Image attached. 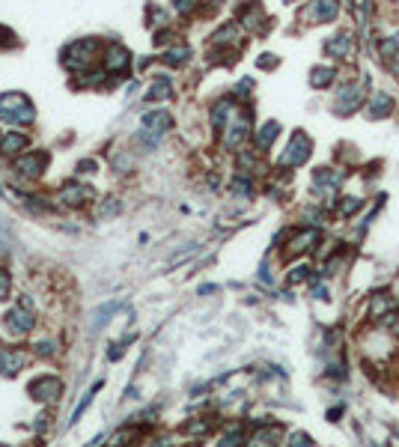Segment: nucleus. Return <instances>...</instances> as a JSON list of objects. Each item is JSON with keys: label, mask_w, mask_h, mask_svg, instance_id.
I'll return each mask as SVG.
<instances>
[{"label": "nucleus", "mask_w": 399, "mask_h": 447, "mask_svg": "<svg viewBox=\"0 0 399 447\" xmlns=\"http://www.w3.org/2000/svg\"><path fill=\"white\" fill-rule=\"evenodd\" d=\"M337 81H340V69L337 63H319L310 69V87L313 89H331Z\"/></svg>", "instance_id": "18"}, {"label": "nucleus", "mask_w": 399, "mask_h": 447, "mask_svg": "<svg viewBox=\"0 0 399 447\" xmlns=\"http://www.w3.org/2000/svg\"><path fill=\"white\" fill-rule=\"evenodd\" d=\"M0 298H9V272L0 268Z\"/></svg>", "instance_id": "41"}, {"label": "nucleus", "mask_w": 399, "mask_h": 447, "mask_svg": "<svg viewBox=\"0 0 399 447\" xmlns=\"http://www.w3.org/2000/svg\"><path fill=\"white\" fill-rule=\"evenodd\" d=\"M98 387H102V385H96V387H93V391H87V396H84V400H81V403H78V409H75V421H78V417H81V412L87 409V405H89V403H93V396H96V391H98Z\"/></svg>", "instance_id": "39"}, {"label": "nucleus", "mask_w": 399, "mask_h": 447, "mask_svg": "<svg viewBox=\"0 0 399 447\" xmlns=\"http://www.w3.org/2000/svg\"><path fill=\"white\" fill-rule=\"evenodd\" d=\"M242 24H236V21H229V24H224L218 33L212 36V45L215 48H229V45H242Z\"/></svg>", "instance_id": "24"}, {"label": "nucleus", "mask_w": 399, "mask_h": 447, "mask_svg": "<svg viewBox=\"0 0 399 447\" xmlns=\"http://www.w3.org/2000/svg\"><path fill=\"white\" fill-rule=\"evenodd\" d=\"M322 51L331 63H348V60L357 54V36L352 33V30H337L334 36L325 39Z\"/></svg>", "instance_id": "6"}, {"label": "nucleus", "mask_w": 399, "mask_h": 447, "mask_svg": "<svg viewBox=\"0 0 399 447\" xmlns=\"http://www.w3.org/2000/svg\"><path fill=\"white\" fill-rule=\"evenodd\" d=\"M298 221L301 227H316V230H328V221H331V212L322 206V203H310L301 209V215H298Z\"/></svg>", "instance_id": "20"}, {"label": "nucleus", "mask_w": 399, "mask_h": 447, "mask_svg": "<svg viewBox=\"0 0 399 447\" xmlns=\"http://www.w3.org/2000/svg\"><path fill=\"white\" fill-rule=\"evenodd\" d=\"M313 277V268L307 265V263H298V265H292L289 268V274H286V283L289 286H298V283H307Z\"/></svg>", "instance_id": "32"}, {"label": "nucleus", "mask_w": 399, "mask_h": 447, "mask_svg": "<svg viewBox=\"0 0 399 447\" xmlns=\"http://www.w3.org/2000/svg\"><path fill=\"white\" fill-rule=\"evenodd\" d=\"M286 447H316V441L310 439V432H304V430H295V432H289V439H286Z\"/></svg>", "instance_id": "35"}, {"label": "nucleus", "mask_w": 399, "mask_h": 447, "mask_svg": "<svg viewBox=\"0 0 399 447\" xmlns=\"http://www.w3.org/2000/svg\"><path fill=\"white\" fill-rule=\"evenodd\" d=\"M375 54L382 63H391L393 57H399V30H391V33H382L375 39Z\"/></svg>", "instance_id": "23"}, {"label": "nucleus", "mask_w": 399, "mask_h": 447, "mask_svg": "<svg viewBox=\"0 0 399 447\" xmlns=\"http://www.w3.org/2000/svg\"><path fill=\"white\" fill-rule=\"evenodd\" d=\"M343 409H346V405H334V409L328 412V421H340V417H343Z\"/></svg>", "instance_id": "44"}, {"label": "nucleus", "mask_w": 399, "mask_h": 447, "mask_svg": "<svg viewBox=\"0 0 399 447\" xmlns=\"http://www.w3.org/2000/svg\"><path fill=\"white\" fill-rule=\"evenodd\" d=\"M393 310H399V298L391 290H375L370 298H366V322L370 325H378L387 313H393Z\"/></svg>", "instance_id": "9"}, {"label": "nucleus", "mask_w": 399, "mask_h": 447, "mask_svg": "<svg viewBox=\"0 0 399 447\" xmlns=\"http://www.w3.org/2000/svg\"><path fill=\"white\" fill-rule=\"evenodd\" d=\"M274 66H277L274 54H263V57H259V69H274Z\"/></svg>", "instance_id": "43"}, {"label": "nucleus", "mask_w": 399, "mask_h": 447, "mask_svg": "<svg viewBox=\"0 0 399 447\" xmlns=\"http://www.w3.org/2000/svg\"><path fill=\"white\" fill-rule=\"evenodd\" d=\"M188 57H191V48H188V45H173L170 51L164 54V63L167 66H185Z\"/></svg>", "instance_id": "34"}, {"label": "nucleus", "mask_w": 399, "mask_h": 447, "mask_svg": "<svg viewBox=\"0 0 399 447\" xmlns=\"http://www.w3.org/2000/svg\"><path fill=\"white\" fill-rule=\"evenodd\" d=\"M283 3H292V0H283Z\"/></svg>", "instance_id": "46"}, {"label": "nucleus", "mask_w": 399, "mask_h": 447, "mask_svg": "<svg viewBox=\"0 0 399 447\" xmlns=\"http://www.w3.org/2000/svg\"><path fill=\"white\" fill-rule=\"evenodd\" d=\"M340 12H343L340 0H310L301 9V18L307 24H334L340 18Z\"/></svg>", "instance_id": "7"}, {"label": "nucleus", "mask_w": 399, "mask_h": 447, "mask_svg": "<svg viewBox=\"0 0 399 447\" xmlns=\"http://www.w3.org/2000/svg\"><path fill=\"white\" fill-rule=\"evenodd\" d=\"M57 349V343H51V340H42V343H36V352L39 355H51Z\"/></svg>", "instance_id": "42"}, {"label": "nucleus", "mask_w": 399, "mask_h": 447, "mask_svg": "<svg viewBox=\"0 0 399 447\" xmlns=\"http://www.w3.org/2000/svg\"><path fill=\"white\" fill-rule=\"evenodd\" d=\"M132 430H119L116 435H114V441H107V447H125L128 441H132Z\"/></svg>", "instance_id": "37"}, {"label": "nucleus", "mask_w": 399, "mask_h": 447, "mask_svg": "<svg viewBox=\"0 0 399 447\" xmlns=\"http://www.w3.org/2000/svg\"><path fill=\"white\" fill-rule=\"evenodd\" d=\"M176 12H194L197 9V0H170Z\"/></svg>", "instance_id": "38"}, {"label": "nucleus", "mask_w": 399, "mask_h": 447, "mask_svg": "<svg viewBox=\"0 0 399 447\" xmlns=\"http://www.w3.org/2000/svg\"><path fill=\"white\" fill-rule=\"evenodd\" d=\"M238 167H247V170H254V167H256V155L254 152H242V155H238Z\"/></svg>", "instance_id": "40"}, {"label": "nucleus", "mask_w": 399, "mask_h": 447, "mask_svg": "<svg viewBox=\"0 0 399 447\" xmlns=\"http://www.w3.org/2000/svg\"><path fill=\"white\" fill-rule=\"evenodd\" d=\"M60 200H63L66 206H81L87 200H93V188H84V185L72 182V185H66L63 191H60Z\"/></svg>", "instance_id": "28"}, {"label": "nucleus", "mask_w": 399, "mask_h": 447, "mask_svg": "<svg viewBox=\"0 0 399 447\" xmlns=\"http://www.w3.org/2000/svg\"><path fill=\"white\" fill-rule=\"evenodd\" d=\"M366 206V200L361 194H340L334 200V206H331V215L334 218H343V221H352V218L361 212V209Z\"/></svg>", "instance_id": "17"}, {"label": "nucleus", "mask_w": 399, "mask_h": 447, "mask_svg": "<svg viewBox=\"0 0 399 447\" xmlns=\"http://www.w3.org/2000/svg\"><path fill=\"white\" fill-rule=\"evenodd\" d=\"M366 96H370V89H366L361 81H343L340 87H337V96H334V105H331V111L337 116H352L357 111H364V105H366Z\"/></svg>", "instance_id": "2"}, {"label": "nucleus", "mask_w": 399, "mask_h": 447, "mask_svg": "<svg viewBox=\"0 0 399 447\" xmlns=\"http://www.w3.org/2000/svg\"><path fill=\"white\" fill-rule=\"evenodd\" d=\"M170 96H173L170 78H155L152 87H149V93H146L149 102H161V98H170Z\"/></svg>", "instance_id": "30"}, {"label": "nucleus", "mask_w": 399, "mask_h": 447, "mask_svg": "<svg viewBox=\"0 0 399 447\" xmlns=\"http://www.w3.org/2000/svg\"><path fill=\"white\" fill-rule=\"evenodd\" d=\"M396 114V98L387 93V89H373L366 96V105H364V116L373 119V123H382V119L393 116Z\"/></svg>", "instance_id": "10"}, {"label": "nucleus", "mask_w": 399, "mask_h": 447, "mask_svg": "<svg viewBox=\"0 0 399 447\" xmlns=\"http://www.w3.org/2000/svg\"><path fill=\"white\" fill-rule=\"evenodd\" d=\"M281 137V123L277 119H268V123H263L256 128V134H254V146L259 149V152H268V149L274 146V141Z\"/></svg>", "instance_id": "22"}, {"label": "nucleus", "mask_w": 399, "mask_h": 447, "mask_svg": "<svg viewBox=\"0 0 399 447\" xmlns=\"http://www.w3.org/2000/svg\"><path fill=\"white\" fill-rule=\"evenodd\" d=\"M60 391H63V382L57 376H39V379L30 382V396L36 403H51L60 396Z\"/></svg>", "instance_id": "15"}, {"label": "nucleus", "mask_w": 399, "mask_h": 447, "mask_svg": "<svg viewBox=\"0 0 399 447\" xmlns=\"http://www.w3.org/2000/svg\"><path fill=\"white\" fill-rule=\"evenodd\" d=\"M96 54H98V42L96 39H81V42H72L63 51V66L66 69H89V63L96 60Z\"/></svg>", "instance_id": "8"}, {"label": "nucleus", "mask_w": 399, "mask_h": 447, "mask_svg": "<svg viewBox=\"0 0 399 447\" xmlns=\"http://www.w3.org/2000/svg\"><path fill=\"white\" fill-rule=\"evenodd\" d=\"M233 114H236V105H233V98H224V102H215L212 105V128L215 132H224L227 128V123L233 119Z\"/></svg>", "instance_id": "26"}, {"label": "nucleus", "mask_w": 399, "mask_h": 447, "mask_svg": "<svg viewBox=\"0 0 399 447\" xmlns=\"http://www.w3.org/2000/svg\"><path fill=\"white\" fill-rule=\"evenodd\" d=\"M229 191H233L236 197H242V200H247V197H254V182L247 173H236V179L229 182Z\"/></svg>", "instance_id": "31"}, {"label": "nucleus", "mask_w": 399, "mask_h": 447, "mask_svg": "<svg viewBox=\"0 0 399 447\" xmlns=\"http://www.w3.org/2000/svg\"><path fill=\"white\" fill-rule=\"evenodd\" d=\"M348 260H352V247H348L346 242H340L331 254L325 256V263H322V268H319V274H322V277H334V274H340L343 268L348 265Z\"/></svg>", "instance_id": "16"}, {"label": "nucleus", "mask_w": 399, "mask_h": 447, "mask_svg": "<svg viewBox=\"0 0 399 447\" xmlns=\"http://www.w3.org/2000/svg\"><path fill=\"white\" fill-rule=\"evenodd\" d=\"M45 164H48V155L45 152H33V155H24L15 161V173L24 176V179H36L45 173Z\"/></svg>", "instance_id": "19"}, {"label": "nucleus", "mask_w": 399, "mask_h": 447, "mask_svg": "<svg viewBox=\"0 0 399 447\" xmlns=\"http://www.w3.org/2000/svg\"><path fill=\"white\" fill-rule=\"evenodd\" d=\"M238 18H242V30H247V33H256V36H265L268 24H272V18L265 15L263 3H242V9H238Z\"/></svg>", "instance_id": "13"}, {"label": "nucleus", "mask_w": 399, "mask_h": 447, "mask_svg": "<svg viewBox=\"0 0 399 447\" xmlns=\"http://www.w3.org/2000/svg\"><path fill=\"white\" fill-rule=\"evenodd\" d=\"M27 358L21 352H15V349H0V373L3 376H15L18 370L24 367Z\"/></svg>", "instance_id": "29"}, {"label": "nucleus", "mask_w": 399, "mask_h": 447, "mask_svg": "<svg viewBox=\"0 0 399 447\" xmlns=\"http://www.w3.org/2000/svg\"><path fill=\"white\" fill-rule=\"evenodd\" d=\"M310 155H313V141H310V134L307 132H292V137H289V143L281 155H277V167L281 170H298L301 164L310 161Z\"/></svg>", "instance_id": "3"}, {"label": "nucleus", "mask_w": 399, "mask_h": 447, "mask_svg": "<svg viewBox=\"0 0 399 447\" xmlns=\"http://www.w3.org/2000/svg\"><path fill=\"white\" fill-rule=\"evenodd\" d=\"M251 137V111H238L224 128V149H238Z\"/></svg>", "instance_id": "11"}, {"label": "nucleus", "mask_w": 399, "mask_h": 447, "mask_svg": "<svg viewBox=\"0 0 399 447\" xmlns=\"http://www.w3.org/2000/svg\"><path fill=\"white\" fill-rule=\"evenodd\" d=\"M128 63H132V54L125 51L123 45H111L105 51V72H111V75H123Z\"/></svg>", "instance_id": "21"}, {"label": "nucleus", "mask_w": 399, "mask_h": 447, "mask_svg": "<svg viewBox=\"0 0 399 447\" xmlns=\"http://www.w3.org/2000/svg\"><path fill=\"white\" fill-rule=\"evenodd\" d=\"M281 439H283L281 423H259L256 430L247 435L245 447H281Z\"/></svg>", "instance_id": "14"}, {"label": "nucleus", "mask_w": 399, "mask_h": 447, "mask_svg": "<svg viewBox=\"0 0 399 447\" xmlns=\"http://www.w3.org/2000/svg\"><path fill=\"white\" fill-rule=\"evenodd\" d=\"M33 325H36V319H33V301H30V295H21V298H18V304L6 313V328L12 334H27Z\"/></svg>", "instance_id": "12"}, {"label": "nucleus", "mask_w": 399, "mask_h": 447, "mask_svg": "<svg viewBox=\"0 0 399 447\" xmlns=\"http://www.w3.org/2000/svg\"><path fill=\"white\" fill-rule=\"evenodd\" d=\"M24 146H27L24 134H6L3 141H0V152H3V155H15V152H21Z\"/></svg>", "instance_id": "33"}, {"label": "nucleus", "mask_w": 399, "mask_h": 447, "mask_svg": "<svg viewBox=\"0 0 399 447\" xmlns=\"http://www.w3.org/2000/svg\"><path fill=\"white\" fill-rule=\"evenodd\" d=\"M251 89H254V81H251V78H242V81L236 84V89H233V98H245V96H251Z\"/></svg>", "instance_id": "36"}, {"label": "nucleus", "mask_w": 399, "mask_h": 447, "mask_svg": "<svg viewBox=\"0 0 399 447\" xmlns=\"http://www.w3.org/2000/svg\"><path fill=\"white\" fill-rule=\"evenodd\" d=\"M384 69H387L391 75H396V78H399V57H393L391 63H384Z\"/></svg>", "instance_id": "45"}, {"label": "nucleus", "mask_w": 399, "mask_h": 447, "mask_svg": "<svg viewBox=\"0 0 399 447\" xmlns=\"http://www.w3.org/2000/svg\"><path fill=\"white\" fill-rule=\"evenodd\" d=\"M348 179V170L346 167H334V164H322L313 170V179H310V191L313 197H319V203H328L334 206V200L343 194V185Z\"/></svg>", "instance_id": "1"}, {"label": "nucleus", "mask_w": 399, "mask_h": 447, "mask_svg": "<svg viewBox=\"0 0 399 447\" xmlns=\"http://www.w3.org/2000/svg\"><path fill=\"white\" fill-rule=\"evenodd\" d=\"M33 105L30 98L21 93H6L0 96V119L9 125H21V123H33Z\"/></svg>", "instance_id": "4"}, {"label": "nucleus", "mask_w": 399, "mask_h": 447, "mask_svg": "<svg viewBox=\"0 0 399 447\" xmlns=\"http://www.w3.org/2000/svg\"><path fill=\"white\" fill-rule=\"evenodd\" d=\"M247 444V430H245V423H229L224 426V432H221V439H218V447H245Z\"/></svg>", "instance_id": "25"}, {"label": "nucleus", "mask_w": 399, "mask_h": 447, "mask_svg": "<svg viewBox=\"0 0 399 447\" xmlns=\"http://www.w3.org/2000/svg\"><path fill=\"white\" fill-rule=\"evenodd\" d=\"M143 125H146V132L164 134V132H170L173 128V116L167 111H149V114H143Z\"/></svg>", "instance_id": "27"}, {"label": "nucleus", "mask_w": 399, "mask_h": 447, "mask_svg": "<svg viewBox=\"0 0 399 447\" xmlns=\"http://www.w3.org/2000/svg\"><path fill=\"white\" fill-rule=\"evenodd\" d=\"M325 242V230H316V227H298V230L289 236V242L283 245L286 256H307L313 254L316 247H322Z\"/></svg>", "instance_id": "5"}]
</instances>
